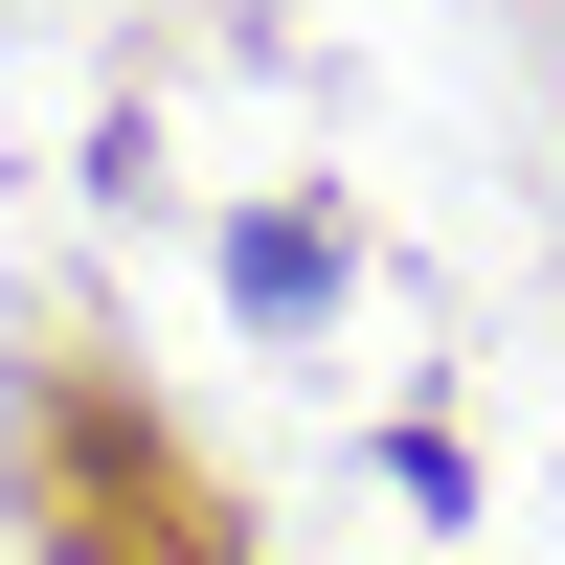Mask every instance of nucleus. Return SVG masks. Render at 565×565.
<instances>
[{"label": "nucleus", "instance_id": "nucleus-1", "mask_svg": "<svg viewBox=\"0 0 565 565\" xmlns=\"http://www.w3.org/2000/svg\"><path fill=\"white\" fill-rule=\"evenodd\" d=\"M226 295H249V317H317V295H340V249H317V226H295V204H271V226H249V249H226Z\"/></svg>", "mask_w": 565, "mask_h": 565}]
</instances>
